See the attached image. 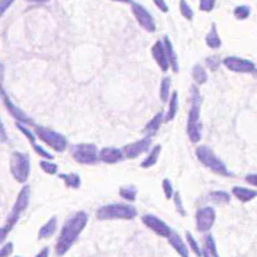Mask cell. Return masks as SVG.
Listing matches in <instances>:
<instances>
[{
	"label": "cell",
	"instance_id": "obj_6",
	"mask_svg": "<svg viewBox=\"0 0 257 257\" xmlns=\"http://www.w3.org/2000/svg\"><path fill=\"white\" fill-rule=\"evenodd\" d=\"M30 198H31V187L28 185H24L22 187V190L19 192L18 197H16V201L13 204L12 210L9 212V216L5 221V229L7 231H11L16 222L19 221V218L22 217V214L26 212V209L28 208V204H30Z\"/></svg>",
	"mask_w": 257,
	"mask_h": 257
},
{
	"label": "cell",
	"instance_id": "obj_40",
	"mask_svg": "<svg viewBox=\"0 0 257 257\" xmlns=\"http://www.w3.org/2000/svg\"><path fill=\"white\" fill-rule=\"evenodd\" d=\"M214 5H216V0H200V9L202 12H210L213 11Z\"/></svg>",
	"mask_w": 257,
	"mask_h": 257
},
{
	"label": "cell",
	"instance_id": "obj_9",
	"mask_svg": "<svg viewBox=\"0 0 257 257\" xmlns=\"http://www.w3.org/2000/svg\"><path fill=\"white\" fill-rule=\"evenodd\" d=\"M131 12L134 15L135 20L140 24L141 28H144L146 32H150V34L156 32L157 26H156V22H154L153 15L149 12L146 7H144V5L140 4V3H137V1H133V3H131Z\"/></svg>",
	"mask_w": 257,
	"mask_h": 257
},
{
	"label": "cell",
	"instance_id": "obj_44",
	"mask_svg": "<svg viewBox=\"0 0 257 257\" xmlns=\"http://www.w3.org/2000/svg\"><path fill=\"white\" fill-rule=\"evenodd\" d=\"M245 181L252 185V186H257V174L256 173H252V174L245 175Z\"/></svg>",
	"mask_w": 257,
	"mask_h": 257
},
{
	"label": "cell",
	"instance_id": "obj_43",
	"mask_svg": "<svg viewBox=\"0 0 257 257\" xmlns=\"http://www.w3.org/2000/svg\"><path fill=\"white\" fill-rule=\"evenodd\" d=\"M153 3H154V5H156L161 12L164 13L169 12V5L166 4L165 0H153Z\"/></svg>",
	"mask_w": 257,
	"mask_h": 257
},
{
	"label": "cell",
	"instance_id": "obj_46",
	"mask_svg": "<svg viewBox=\"0 0 257 257\" xmlns=\"http://www.w3.org/2000/svg\"><path fill=\"white\" fill-rule=\"evenodd\" d=\"M7 235H8V231L5 228H0V245L4 243V240L7 239Z\"/></svg>",
	"mask_w": 257,
	"mask_h": 257
},
{
	"label": "cell",
	"instance_id": "obj_36",
	"mask_svg": "<svg viewBox=\"0 0 257 257\" xmlns=\"http://www.w3.org/2000/svg\"><path fill=\"white\" fill-rule=\"evenodd\" d=\"M16 127H18L19 130L22 131L23 134L26 135V138L30 141V144H34V142H36L35 133H32V130H31V129H28V127H27L24 123L16 122Z\"/></svg>",
	"mask_w": 257,
	"mask_h": 257
},
{
	"label": "cell",
	"instance_id": "obj_38",
	"mask_svg": "<svg viewBox=\"0 0 257 257\" xmlns=\"http://www.w3.org/2000/svg\"><path fill=\"white\" fill-rule=\"evenodd\" d=\"M171 200L174 201L175 210L178 212L179 216H182V217H185V216H186V210H185V208H183L182 200H181V196H179V193L178 192H174V196H173V198H171Z\"/></svg>",
	"mask_w": 257,
	"mask_h": 257
},
{
	"label": "cell",
	"instance_id": "obj_15",
	"mask_svg": "<svg viewBox=\"0 0 257 257\" xmlns=\"http://www.w3.org/2000/svg\"><path fill=\"white\" fill-rule=\"evenodd\" d=\"M98 157H99V161L109 164V165H113V164L122 161L125 156H123L122 149L109 146V148L100 149L99 153H98Z\"/></svg>",
	"mask_w": 257,
	"mask_h": 257
},
{
	"label": "cell",
	"instance_id": "obj_22",
	"mask_svg": "<svg viewBox=\"0 0 257 257\" xmlns=\"http://www.w3.org/2000/svg\"><path fill=\"white\" fill-rule=\"evenodd\" d=\"M164 118H165V113L164 111H158L154 117L146 123V126H145V133L148 135H154L157 133L160 129H161V125L164 123Z\"/></svg>",
	"mask_w": 257,
	"mask_h": 257
},
{
	"label": "cell",
	"instance_id": "obj_12",
	"mask_svg": "<svg viewBox=\"0 0 257 257\" xmlns=\"http://www.w3.org/2000/svg\"><path fill=\"white\" fill-rule=\"evenodd\" d=\"M152 135H146L141 140H137L131 144L126 145L125 148L122 149L123 156L127 160H134V158L140 157L141 154H144L145 152H148L150 149V145H152Z\"/></svg>",
	"mask_w": 257,
	"mask_h": 257
},
{
	"label": "cell",
	"instance_id": "obj_24",
	"mask_svg": "<svg viewBox=\"0 0 257 257\" xmlns=\"http://www.w3.org/2000/svg\"><path fill=\"white\" fill-rule=\"evenodd\" d=\"M205 43L209 48L212 50H218V48L222 46V42H221V38L218 35V31H217V26L216 24H212L210 26V30L208 32V35L205 38Z\"/></svg>",
	"mask_w": 257,
	"mask_h": 257
},
{
	"label": "cell",
	"instance_id": "obj_11",
	"mask_svg": "<svg viewBox=\"0 0 257 257\" xmlns=\"http://www.w3.org/2000/svg\"><path fill=\"white\" fill-rule=\"evenodd\" d=\"M216 221V210L212 206H202L197 210L196 213V225L197 231L201 233L209 232Z\"/></svg>",
	"mask_w": 257,
	"mask_h": 257
},
{
	"label": "cell",
	"instance_id": "obj_13",
	"mask_svg": "<svg viewBox=\"0 0 257 257\" xmlns=\"http://www.w3.org/2000/svg\"><path fill=\"white\" fill-rule=\"evenodd\" d=\"M142 222H144L145 225L150 229V231H153L154 233L157 236H160V237H165V239H168L170 236V233H171V228L166 224L164 220H161L160 217H157V216H154V214H145L144 217H142Z\"/></svg>",
	"mask_w": 257,
	"mask_h": 257
},
{
	"label": "cell",
	"instance_id": "obj_29",
	"mask_svg": "<svg viewBox=\"0 0 257 257\" xmlns=\"http://www.w3.org/2000/svg\"><path fill=\"white\" fill-rule=\"evenodd\" d=\"M137 193H138V190L134 185H123L119 189V196L127 202H134L137 200Z\"/></svg>",
	"mask_w": 257,
	"mask_h": 257
},
{
	"label": "cell",
	"instance_id": "obj_42",
	"mask_svg": "<svg viewBox=\"0 0 257 257\" xmlns=\"http://www.w3.org/2000/svg\"><path fill=\"white\" fill-rule=\"evenodd\" d=\"M15 0H0V18H3V15L7 12V9L13 4Z\"/></svg>",
	"mask_w": 257,
	"mask_h": 257
},
{
	"label": "cell",
	"instance_id": "obj_50",
	"mask_svg": "<svg viewBox=\"0 0 257 257\" xmlns=\"http://www.w3.org/2000/svg\"><path fill=\"white\" fill-rule=\"evenodd\" d=\"M28 1H32V3H47L50 0H28Z\"/></svg>",
	"mask_w": 257,
	"mask_h": 257
},
{
	"label": "cell",
	"instance_id": "obj_17",
	"mask_svg": "<svg viewBox=\"0 0 257 257\" xmlns=\"http://www.w3.org/2000/svg\"><path fill=\"white\" fill-rule=\"evenodd\" d=\"M164 46H165V51H166V57H168V62H169L170 69L173 73H178L179 71V61H178V55L175 53V48L171 43L169 36H165L164 38Z\"/></svg>",
	"mask_w": 257,
	"mask_h": 257
},
{
	"label": "cell",
	"instance_id": "obj_30",
	"mask_svg": "<svg viewBox=\"0 0 257 257\" xmlns=\"http://www.w3.org/2000/svg\"><path fill=\"white\" fill-rule=\"evenodd\" d=\"M208 200L214 204H229L231 196L229 193L222 192V190H216V192H210L208 194Z\"/></svg>",
	"mask_w": 257,
	"mask_h": 257
},
{
	"label": "cell",
	"instance_id": "obj_23",
	"mask_svg": "<svg viewBox=\"0 0 257 257\" xmlns=\"http://www.w3.org/2000/svg\"><path fill=\"white\" fill-rule=\"evenodd\" d=\"M58 228V218L57 216H53L50 218L43 227L40 228L39 232H38V239L43 240V239H50L51 236H54V233L57 232Z\"/></svg>",
	"mask_w": 257,
	"mask_h": 257
},
{
	"label": "cell",
	"instance_id": "obj_5",
	"mask_svg": "<svg viewBox=\"0 0 257 257\" xmlns=\"http://www.w3.org/2000/svg\"><path fill=\"white\" fill-rule=\"evenodd\" d=\"M9 171L16 182L26 183L31 171L30 156L27 153L13 152L9 158Z\"/></svg>",
	"mask_w": 257,
	"mask_h": 257
},
{
	"label": "cell",
	"instance_id": "obj_21",
	"mask_svg": "<svg viewBox=\"0 0 257 257\" xmlns=\"http://www.w3.org/2000/svg\"><path fill=\"white\" fill-rule=\"evenodd\" d=\"M161 145H154V146L149 150V154L146 156V158L141 162V168H142V169H150V168H153V166L156 165L158 162V158H160V154H161Z\"/></svg>",
	"mask_w": 257,
	"mask_h": 257
},
{
	"label": "cell",
	"instance_id": "obj_39",
	"mask_svg": "<svg viewBox=\"0 0 257 257\" xmlns=\"http://www.w3.org/2000/svg\"><path fill=\"white\" fill-rule=\"evenodd\" d=\"M221 65V61L217 55H212V57L206 58V66L210 71H217L218 67Z\"/></svg>",
	"mask_w": 257,
	"mask_h": 257
},
{
	"label": "cell",
	"instance_id": "obj_1",
	"mask_svg": "<svg viewBox=\"0 0 257 257\" xmlns=\"http://www.w3.org/2000/svg\"><path fill=\"white\" fill-rule=\"evenodd\" d=\"M87 222L88 214L83 210L71 214L70 217L66 220L55 245V252L58 256H65L66 253L70 251L71 247L77 243L81 233L85 231Z\"/></svg>",
	"mask_w": 257,
	"mask_h": 257
},
{
	"label": "cell",
	"instance_id": "obj_27",
	"mask_svg": "<svg viewBox=\"0 0 257 257\" xmlns=\"http://www.w3.org/2000/svg\"><path fill=\"white\" fill-rule=\"evenodd\" d=\"M59 178L65 181V185L70 189H79L81 187V183H82V179L79 177V174L77 173H67V174H59Z\"/></svg>",
	"mask_w": 257,
	"mask_h": 257
},
{
	"label": "cell",
	"instance_id": "obj_48",
	"mask_svg": "<svg viewBox=\"0 0 257 257\" xmlns=\"http://www.w3.org/2000/svg\"><path fill=\"white\" fill-rule=\"evenodd\" d=\"M3 77H4V67H3V65H0V87L3 83Z\"/></svg>",
	"mask_w": 257,
	"mask_h": 257
},
{
	"label": "cell",
	"instance_id": "obj_31",
	"mask_svg": "<svg viewBox=\"0 0 257 257\" xmlns=\"http://www.w3.org/2000/svg\"><path fill=\"white\" fill-rule=\"evenodd\" d=\"M39 166L48 175H55L58 173V165L55 162H51V160H42L39 161Z\"/></svg>",
	"mask_w": 257,
	"mask_h": 257
},
{
	"label": "cell",
	"instance_id": "obj_34",
	"mask_svg": "<svg viewBox=\"0 0 257 257\" xmlns=\"http://www.w3.org/2000/svg\"><path fill=\"white\" fill-rule=\"evenodd\" d=\"M233 15L239 20H245V19H248L251 16V7H248V5H239L233 11Z\"/></svg>",
	"mask_w": 257,
	"mask_h": 257
},
{
	"label": "cell",
	"instance_id": "obj_25",
	"mask_svg": "<svg viewBox=\"0 0 257 257\" xmlns=\"http://www.w3.org/2000/svg\"><path fill=\"white\" fill-rule=\"evenodd\" d=\"M202 255L205 257H220L217 252V248H216V241H214V237L212 235L205 236L204 239V247H202Z\"/></svg>",
	"mask_w": 257,
	"mask_h": 257
},
{
	"label": "cell",
	"instance_id": "obj_41",
	"mask_svg": "<svg viewBox=\"0 0 257 257\" xmlns=\"http://www.w3.org/2000/svg\"><path fill=\"white\" fill-rule=\"evenodd\" d=\"M13 252L12 243H7L3 247H0V257H9Z\"/></svg>",
	"mask_w": 257,
	"mask_h": 257
},
{
	"label": "cell",
	"instance_id": "obj_4",
	"mask_svg": "<svg viewBox=\"0 0 257 257\" xmlns=\"http://www.w3.org/2000/svg\"><path fill=\"white\" fill-rule=\"evenodd\" d=\"M196 156L197 158H198V161H200L205 168H208L210 171H213L216 174L224 175V177H231V175H233L231 171L228 170L227 165L214 154V152L209 146H205V145L198 146V148L196 149Z\"/></svg>",
	"mask_w": 257,
	"mask_h": 257
},
{
	"label": "cell",
	"instance_id": "obj_47",
	"mask_svg": "<svg viewBox=\"0 0 257 257\" xmlns=\"http://www.w3.org/2000/svg\"><path fill=\"white\" fill-rule=\"evenodd\" d=\"M48 256H50V249L46 247V248L42 249V251H40V252L38 253L35 257H48Z\"/></svg>",
	"mask_w": 257,
	"mask_h": 257
},
{
	"label": "cell",
	"instance_id": "obj_14",
	"mask_svg": "<svg viewBox=\"0 0 257 257\" xmlns=\"http://www.w3.org/2000/svg\"><path fill=\"white\" fill-rule=\"evenodd\" d=\"M152 57L156 61L157 66L160 67V70L162 73H168L170 70L169 62H168V57H166L165 46H164V40L158 39L156 43L152 46Z\"/></svg>",
	"mask_w": 257,
	"mask_h": 257
},
{
	"label": "cell",
	"instance_id": "obj_18",
	"mask_svg": "<svg viewBox=\"0 0 257 257\" xmlns=\"http://www.w3.org/2000/svg\"><path fill=\"white\" fill-rule=\"evenodd\" d=\"M169 240V244L171 245V248L174 249L175 252L178 253L181 257H189V249H187L185 241L181 239V236L175 232H171L170 236L168 237Z\"/></svg>",
	"mask_w": 257,
	"mask_h": 257
},
{
	"label": "cell",
	"instance_id": "obj_49",
	"mask_svg": "<svg viewBox=\"0 0 257 257\" xmlns=\"http://www.w3.org/2000/svg\"><path fill=\"white\" fill-rule=\"evenodd\" d=\"M113 1H117V3H123V4H131L133 0H113Z\"/></svg>",
	"mask_w": 257,
	"mask_h": 257
},
{
	"label": "cell",
	"instance_id": "obj_3",
	"mask_svg": "<svg viewBox=\"0 0 257 257\" xmlns=\"http://www.w3.org/2000/svg\"><path fill=\"white\" fill-rule=\"evenodd\" d=\"M137 209L131 204H109L96 210V218L100 221L107 220H133L137 217Z\"/></svg>",
	"mask_w": 257,
	"mask_h": 257
},
{
	"label": "cell",
	"instance_id": "obj_2",
	"mask_svg": "<svg viewBox=\"0 0 257 257\" xmlns=\"http://www.w3.org/2000/svg\"><path fill=\"white\" fill-rule=\"evenodd\" d=\"M201 105L202 96L197 86H193L190 90V107L187 113L186 134L193 144H198L202 137V122H201Z\"/></svg>",
	"mask_w": 257,
	"mask_h": 257
},
{
	"label": "cell",
	"instance_id": "obj_16",
	"mask_svg": "<svg viewBox=\"0 0 257 257\" xmlns=\"http://www.w3.org/2000/svg\"><path fill=\"white\" fill-rule=\"evenodd\" d=\"M1 95H3V100H4L5 107H7V110L11 113V115L16 119V122H22L24 123V125H30V123H32V121L28 118V115H27L24 111H22V110L19 109V107H16V106L13 105L12 100L9 99L8 95H7L3 90H1Z\"/></svg>",
	"mask_w": 257,
	"mask_h": 257
},
{
	"label": "cell",
	"instance_id": "obj_26",
	"mask_svg": "<svg viewBox=\"0 0 257 257\" xmlns=\"http://www.w3.org/2000/svg\"><path fill=\"white\" fill-rule=\"evenodd\" d=\"M171 94V79L170 77H164L160 83V99L162 103H166Z\"/></svg>",
	"mask_w": 257,
	"mask_h": 257
},
{
	"label": "cell",
	"instance_id": "obj_45",
	"mask_svg": "<svg viewBox=\"0 0 257 257\" xmlns=\"http://www.w3.org/2000/svg\"><path fill=\"white\" fill-rule=\"evenodd\" d=\"M0 142H7V134H5L4 126H3L1 121H0Z\"/></svg>",
	"mask_w": 257,
	"mask_h": 257
},
{
	"label": "cell",
	"instance_id": "obj_37",
	"mask_svg": "<svg viewBox=\"0 0 257 257\" xmlns=\"http://www.w3.org/2000/svg\"><path fill=\"white\" fill-rule=\"evenodd\" d=\"M31 145H32V149L35 150L36 154H38L42 160H53L54 158L53 154L48 152V150H46L43 146H40V145H38L36 142H34V144H31Z\"/></svg>",
	"mask_w": 257,
	"mask_h": 257
},
{
	"label": "cell",
	"instance_id": "obj_32",
	"mask_svg": "<svg viewBox=\"0 0 257 257\" xmlns=\"http://www.w3.org/2000/svg\"><path fill=\"white\" fill-rule=\"evenodd\" d=\"M179 12L182 15V18H185L189 22L194 18V11H193V8L189 5L186 0H179Z\"/></svg>",
	"mask_w": 257,
	"mask_h": 257
},
{
	"label": "cell",
	"instance_id": "obj_19",
	"mask_svg": "<svg viewBox=\"0 0 257 257\" xmlns=\"http://www.w3.org/2000/svg\"><path fill=\"white\" fill-rule=\"evenodd\" d=\"M232 193L233 196L240 201V202H251L252 200H255L257 197V190H253V189H248V187L244 186H235L232 189Z\"/></svg>",
	"mask_w": 257,
	"mask_h": 257
},
{
	"label": "cell",
	"instance_id": "obj_33",
	"mask_svg": "<svg viewBox=\"0 0 257 257\" xmlns=\"http://www.w3.org/2000/svg\"><path fill=\"white\" fill-rule=\"evenodd\" d=\"M185 236H186V243L187 245L190 247V249H192V252L196 255L197 257H201L202 256V249H201V247L198 245V243H197V240L193 237V235L190 233V232H186L185 233Z\"/></svg>",
	"mask_w": 257,
	"mask_h": 257
},
{
	"label": "cell",
	"instance_id": "obj_20",
	"mask_svg": "<svg viewBox=\"0 0 257 257\" xmlns=\"http://www.w3.org/2000/svg\"><path fill=\"white\" fill-rule=\"evenodd\" d=\"M168 103H169V107H168V111L165 113V118H164V122L166 123L173 121L178 113V91H175V90L171 91Z\"/></svg>",
	"mask_w": 257,
	"mask_h": 257
},
{
	"label": "cell",
	"instance_id": "obj_8",
	"mask_svg": "<svg viewBox=\"0 0 257 257\" xmlns=\"http://www.w3.org/2000/svg\"><path fill=\"white\" fill-rule=\"evenodd\" d=\"M98 148L95 144H77L73 148L71 156L75 161L81 165H94L96 161H99L98 157Z\"/></svg>",
	"mask_w": 257,
	"mask_h": 257
},
{
	"label": "cell",
	"instance_id": "obj_7",
	"mask_svg": "<svg viewBox=\"0 0 257 257\" xmlns=\"http://www.w3.org/2000/svg\"><path fill=\"white\" fill-rule=\"evenodd\" d=\"M35 135L38 140H40L43 144H46L50 149H53L54 152L62 153L67 149V140L66 137L61 133L55 130H51L48 127L35 126Z\"/></svg>",
	"mask_w": 257,
	"mask_h": 257
},
{
	"label": "cell",
	"instance_id": "obj_35",
	"mask_svg": "<svg viewBox=\"0 0 257 257\" xmlns=\"http://www.w3.org/2000/svg\"><path fill=\"white\" fill-rule=\"evenodd\" d=\"M162 190L165 193L166 200H171L173 196H174V187H173V183L169 178L162 179Z\"/></svg>",
	"mask_w": 257,
	"mask_h": 257
},
{
	"label": "cell",
	"instance_id": "obj_10",
	"mask_svg": "<svg viewBox=\"0 0 257 257\" xmlns=\"http://www.w3.org/2000/svg\"><path fill=\"white\" fill-rule=\"evenodd\" d=\"M222 65L236 74H252L256 71V65L252 61H248L244 58L227 57L222 61Z\"/></svg>",
	"mask_w": 257,
	"mask_h": 257
},
{
	"label": "cell",
	"instance_id": "obj_28",
	"mask_svg": "<svg viewBox=\"0 0 257 257\" xmlns=\"http://www.w3.org/2000/svg\"><path fill=\"white\" fill-rule=\"evenodd\" d=\"M192 77L193 81L196 83L197 86H201L204 83L208 82V74H206V70L204 69V66H201L197 63L192 70Z\"/></svg>",
	"mask_w": 257,
	"mask_h": 257
}]
</instances>
